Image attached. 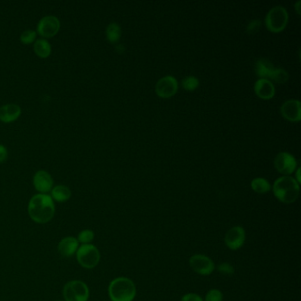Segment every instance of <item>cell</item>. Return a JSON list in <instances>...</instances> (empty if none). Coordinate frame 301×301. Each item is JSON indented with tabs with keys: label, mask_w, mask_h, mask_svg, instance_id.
<instances>
[{
	"label": "cell",
	"mask_w": 301,
	"mask_h": 301,
	"mask_svg": "<svg viewBox=\"0 0 301 301\" xmlns=\"http://www.w3.org/2000/svg\"><path fill=\"white\" fill-rule=\"evenodd\" d=\"M189 265L192 271L204 277L211 275L216 269V265L212 259L201 253L192 255L189 259Z\"/></svg>",
	"instance_id": "52a82bcc"
},
{
	"label": "cell",
	"mask_w": 301,
	"mask_h": 301,
	"mask_svg": "<svg viewBox=\"0 0 301 301\" xmlns=\"http://www.w3.org/2000/svg\"><path fill=\"white\" fill-rule=\"evenodd\" d=\"M273 193L279 202L291 204L298 198L299 184L293 177L283 176L274 183Z\"/></svg>",
	"instance_id": "7a4b0ae2"
},
{
	"label": "cell",
	"mask_w": 301,
	"mask_h": 301,
	"mask_svg": "<svg viewBox=\"0 0 301 301\" xmlns=\"http://www.w3.org/2000/svg\"><path fill=\"white\" fill-rule=\"evenodd\" d=\"M34 52L39 58H47L52 53V45L45 38H39L34 41Z\"/></svg>",
	"instance_id": "ac0fdd59"
},
{
	"label": "cell",
	"mask_w": 301,
	"mask_h": 301,
	"mask_svg": "<svg viewBox=\"0 0 301 301\" xmlns=\"http://www.w3.org/2000/svg\"><path fill=\"white\" fill-rule=\"evenodd\" d=\"M178 90V82L173 76H164L158 80L156 85V92L158 96L163 98H167L173 96Z\"/></svg>",
	"instance_id": "8fae6325"
},
{
	"label": "cell",
	"mask_w": 301,
	"mask_h": 301,
	"mask_svg": "<svg viewBox=\"0 0 301 301\" xmlns=\"http://www.w3.org/2000/svg\"><path fill=\"white\" fill-rule=\"evenodd\" d=\"M63 297L65 301H88L89 287L82 281H70L64 286Z\"/></svg>",
	"instance_id": "8992f818"
},
{
	"label": "cell",
	"mask_w": 301,
	"mask_h": 301,
	"mask_svg": "<svg viewBox=\"0 0 301 301\" xmlns=\"http://www.w3.org/2000/svg\"><path fill=\"white\" fill-rule=\"evenodd\" d=\"M108 293L111 301H133L136 296V286L128 277H117L109 283Z\"/></svg>",
	"instance_id": "3957f363"
},
{
	"label": "cell",
	"mask_w": 301,
	"mask_h": 301,
	"mask_svg": "<svg viewBox=\"0 0 301 301\" xmlns=\"http://www.w3.org/2000/svg\"><path fill=\"white\" fill-rule=\"evenodd\" d=\"M254 91L261 99H271L275 95V86L270 80L260 78L254 84Z\"/></svg>",
	"instance_id": "2e32d148"
},
{
	"label": "cell",
	"mask_w": 301,
	"mask_h": 301,
	"mask_svg": "<svg viewBox=\"0 0 301 301\" xmlns=\"http://www.w3.org/2000/svg\"><path fill=\"white\" fill-rule=\"evenodd\" d=\"M299 5H300V1H298L297 3L295 4V8H296V10L298 12V14H300V9H299Z\"/></svg>",
	"instance_id": "d6a6232c"
},
{
	"label": "cell",
	"mask_w": 301,
	"mask_h": 301,
	"mask_svg": "<svg viewBox=\"0 0 301 301\" xmlns=\"http://www.w3.org/2000/svg\"><path fill=\"white\" fill-rule=\"evenodd\" d=\"M251 187L257 194H266L271 191V185L265 178H255L251 182Z\"/></svg>",
	"instance_id": "ffe728a7"
},
{
	"label": "cell",
	"mask_w": 301,
	"mask_h": 301,
	"mask_svg": "<svg viewBox=\"0 0 301 301\" xmlns=\"http://www.w3.org/2000/svg\"><path fill=\"white\" fill-rule=\"evenodd\" d=\"M217 271L219 273L224 275V276H233L235 270L232 264L228 262H222L217 265Z\"/></svg>",
	"instance_id": "4316f807"
},
{
	"label": "cell",
	"mask_w": 301,
	"mask_h": 301,
	"mask_svg": "<svg viewBox=\"0 0 301 301\" xmlns=\"http://www.w3.org/2000/svg\"><path fill=\"white\" fill-rule=\"evenodd\" d=\"M36 34H37L36 31L33 30V29H27L21 33L20 40L24 45H30L36 40Z\"/></svg>",
	"instance_id": "cb8c5ba5"
},
{
	"label": "cell",
	"mask_w": 301,
	"mask_h": 301,
	"mask_svg": "<svg viewBox=\"0 0 301 301\" xmlns=\"http://www.w3.org/2000/svg\"><path fill=\"white\" fill-rule=\"evenodd\" d=\"M33 184L34 189L40 194H47L53 189V179L51 174L44 170L38 171L34 175Z\"/></svg>",
	"instance_id": "4fadbf2b"
},
{
	"label": "cell",
	"mask_w": 301,
	"mask_h": 301,
	"mask_svg": "<svg viewBox=\"0 0 301 301\" xmlns=\"http://www.w3.org/2000/svg\"><path fill=\"white\" fill-rule=\"evenodd\" d=\"M223 296L222 291L218 289H211L205 295V298L203 301H222Z\"/></svg>",
	"instance_id": "484cf974"
},
{
	"label": "cell",
	"mask_w": 301,
	"mask_h": 301,
	"mask_svg": "<svg viewBox=\"0 0 301 301\" xmlns=\"http://www.w3.org/2000/svg\"><path fill=\"white\" fill-rule=\"evenodd\" d=\"M260 26H261V22H260V20L251 21L247 25V27H246V33L249 34H254L260 29Z\"/></svg>",
	"instance_id": "83f0119b"
},
{
	"label": "cell",
	"mask_w": 301,
	"mask_h": 301,
	"mask_svg": "<svg viewBox=\"0 0 301 301\" xmlns=\"http://www.w3.org/2000/svg\"><path fill=\"white\" fill-rule=\"evenodd\" d=\"M271 79L273 80L274 82H277V83H284V82H287L289 79V74L284 69L276 67Z\"/></svg>",
	"instance_id": "7402d4cb"
},
{
	"label": "cell",
	"mask_w": 301,
	"mask_h": 301,
	"mask_svg": "<svg viewBox=\"0 0 301 301\" xmlns=\"http://www.w3.org/2000/svg\"><path fill=\"white\" fill-rule=\"evenodd\" d=\"M79 248V242L73 237H66L58 243V251L64 258H69L76 253Z\"/></svg>",
	"instance_id": "9a60e30c"
},
{
	"label": "cell",
	"mask_w": 301,
	"mask_h": 301,
	"mask_svg": "<svg viewBox=\"0 0 301 301\" xmlns=\"http://www.w3.org/2000/svg\"><path fill=\"white\" fill-rule=\"evenodd\" d=\"M52 197L53 201L58 202H65L68 201L72 196V192L66 185H58L52 189Z\"/></svg>",
	"instance_id": "d6986e66"
},
{
	"label": "cell",
	"mask_w": 301,
	"mask_h": 301,
	"mask_svg": "<svg viewBox=\"0 0 301 301\" xmlns=\"http://www.w3.org/2000/svg\"><path fill=\"white\" fill-rule=\"evenodd\" d=\"M300 168H298V170H297V172H296V178H294L297 182H298V184H300L301 179H300Z\"/></svg>",
	"instance_id": "4dcf8cb0"
},
{
	"label": "cell",
	"mask_w": 301,
	"mask_h": 301,
	"mask_svg": "<svg viewBox=\"0 0 301 301\" xmlns=\"http://www.w3.org/2000/svg\"><path fill=\"white\" fill-rule=\"evenodd\" d=\"M95 238V233L91 230H83L78 235V242L82 243V245L86 244H90L92 242Z\"/></svg>",
	"instance_id": "d4e9b609"
},
{
	"label": "cell",
	"mask_w": 301,
	"mask_h": 301,
	"mask_svg": "<svg viewBox=\"0 0 301 301\" xmlns=\"http://www.w3.org/2000/svg\"><path fill=\"white\" fill-rule=\"evenodd\" d=\"M117 51L119 52H125V47H124L123 45H119L116 47Z\"/></svg>",
	"instance_id": "1f68e13d"
},
{
	"label": "cell",
	"mask_w": 301,
	"mask_h": 301,
	"mask_svg": "<svg viewBox=\"0 0 301 301\" xmlns=\"http://www.w3.org/2000/svg\"><path fill=\"white\" fill-rule=\"evenodd\" d=\"M181 84L184 89L189 91H193L198 88L199 80L195 76H186L182 80Z\"/></svg>",
	"instance_id": "603a6c76"
},
{
	"label": "cell",
	"mask_w": 301,
	"mask_h": 301,
	"mask_svg": "<svg viewBox=\"0 0 301 301\" xmlns=\"http://www.w3.org/2000/svg\"><path fill=\"white\" fill-rule=\"evenodd\" d=\"M275 69L276 67L274 66L273 64L266 58L258 59L256 64H255V72H256L257 76H260V78H264V79L271 78Z\"/></svg>",
	"instance_id": "e0dca14e"
},
{
	"label": "cell",
	"mask_w": 301,
	"mask_h": 301,
	"mask_svg": "<svg viewBox=\"0 0 301 301\" xmlns=\"http://www.w3.org/2000/svg\"><path fill=\"white\" fill-rule=\"evenodd\" d=\"M246 242V231L242 226H234L228 230L224 236V243L232 251L240 249Z\"/></svg>",
	"instance_id": "9c48e42d"
},
{
	"label": "cell",
	"mask_w": 301,
	"mask_h": 301,
	"mask_svg": "<svg viewBox=\"0 0 301 301\" xmlns=\"http://www.w3.org/2000/svg\"><path fill=\"white\" fill-rule=\"evenodd\" d=\"M106 37L110 43H117L121 37V27L116 22H111L106 27Z\"/></svg>",
	"instance_id": "44dd1931"
},
{
	"label": "cell",
	"mask_w": 301,
	"mask_h": 301,
	"mask_svg": "<svg viewBox=\"0 0 301 301\" xmlns=\"http://www.w3.org/2000/svg\"><path fill=\"white\" fill-rule=\"evenodd\" d=\"M60 21L54 15H46L42 18L36 27V33L42 37L52 38L58 34L60 29Z\"/></svg>",
	"instance_id": "ba28073f"
},
{
	"label": "cell",
	"mask_w": 301,
	"mask_h": 301,
	"mask_svg": "<svg viewBox=\"0 0 301 301\" xmlns=\"http://www.w3.org/2000/svg\"><path fill=\"white\" fill-rule=\"evenodd\" d=\"M30 218L37 223H47L55 214L54 202L51 195L38 194L30 199L27 207Z\"/></svg>",
	"instance_id": "6da1fadb"
},
{
	"label": "cell",
	"mask_w": 301,
	"mask_h": 301,
	"mask_svg": "<svg viewBox=\"0 0 301 301\" xmlns=\"http://www.w3.org/2000/svg\"><path fill=\"white\" fill-rule=\"evenodd\" d=\"M289 20V14L284 7L277 6L268 12L265 17V24L269 30L272 32H280L284 30Z\"/></svg>",
	"instance_id": "277c9868"
},
{
	"label": "cell",
	"mask_w": 301,
	"mask_h": 301,
	"mask_svg": "<svg viewBox=\"0 0 301 301\" xmlns=\"http://www.w3.org/2000/svg\"><path fill=\"white\" fill-rule=\"evenodd\" d=\"M76 258L82 267L85 269H94L99 264V250L91 244H86L79 246L76 252Z\"/></svg>",
	"instance_id": "5b68a950"
},
{
	"label": "cell",
	"mask_w": 301,
	"mask_h": 301,
	"mask_svg": "<svg viewBox=\"0 0 301 301\" xmlns=\"http://www.w3.org/2000/svg\"><path fill=\"white\" fill-rule=\"evenodd\" d=\"M7 158H8V151H7V147L0 144V164L6 161Z\"/></svg>",
	"instance_id": "f546056e"
},
{
	"label": "cell",
	"mask_w": 301,
	"mask_h": 301,
	"mask_svg": "<svg viewBox=\"0 0 301 301\" xmlns=\"http://www.w3.org/2000/svg\"><path fill=\"white\" fill-rule=\"evenodd\" d=\"M180 301H203V299L197 293L190 292V293H186V294L184 295Z\"/></svg>",
	"instance_id": "f1b7e54d"
},
{
	"label": "cell",
	"mask_w": 301,
	"mask_h": 301,
	"mask_svg": "<svg viewBox=\"0 0 301 301\" xmlns=\"http://www.w3.org/2000/svg\"><path fill=\"white\" fill-rule=\"evenodd\" d=\"M21 108L15 103H7L0 107V121L12 123L21 116Z\"/></svg>",
	"instance_id": "5bb4252c"
},
{
	"label": "cell",
	"mask_w": 301,
	"mask_h": 301,
	"mask_svg": "<svg viewBox=\"0 0 301 301\" xmlns=\"http://www.w3.org/2000/svg\"><path fill=\"white\" fill-rule=\"evenodd\" d=\"M275 167L277 171L280 173L287 176L294 172L296 166H297V162L294 157L292 155L288 153V152H281L277 155L274 161Z\"/></svg>",
	"instance_id": "30bf717a"
},
{
	"label": "cell",
	"mask_w": 301,
	"mask_h": 301,
	"mask_svg": "<svg viewBox=\"0 0 301 301\" xmlns=\"http://www.w3.org/2000/svg\"><path fill=\"white\" fill-rule=\"evenodd\" d=\"M281 113L284 119L298 122L301 120L300 102L298 100L291 99L285 101L281 106Z\"/></svg>",
	"instance_id": "7c38bea8"
}]
</instances>
